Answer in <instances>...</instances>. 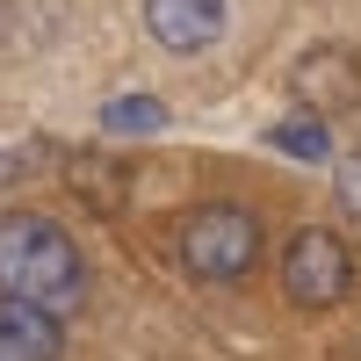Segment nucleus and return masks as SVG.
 I'll return each instance as SVG.
<instances>
[{
    "label": "nucleus",
    "instance_id": "obj_5",
    "mask_svg": "<svg viewBox=\"0 0 361 361\" xmlns=\"http://www.w3.org/2000/svg\"><path fill=\"white\" fill-rule=\"evenodd\" d=\"M224 0H145V29H152V37L166 44V51H209L224 37Z\"/></svg>",
    "mask_w": 361,
    "mask_h": 361
},
{
    "label": "nucleus",
    "instance_id": "obj_4",
    "mask_svg": "<svg viewBox=\"0 0 361 361\" xmlns=\"http://www.w3.org/2000/svg\"><path fill=\"white\" fill-rule=\"evenodd\" d=\"M289 87H296V102H304L311 123H325V116H347V109H361V58L340 51V44H318V51L296 58Z\"/></svg>",
    "mask_w": 361,
    "mask_h": 361
},
{
    "label": "nucleus",
    "instance_id": "obj_8",
    "mask_svg": "<svg viewBox=\"0 0 361 361\" xmlns=\"http://www.w3.org/2000/svg\"><path fill=\"white\" fill-rule=\"evenodd\" d=\"M267 145H282V152H296V159H325V152H333L325 123H311V116H289V123H275V130H267Z\"/></svg>",
    "mask_w": 361,
    "mask_h": 361
},
{
    "label": "nucleus",
    "instance_id": "obj_1",
    "mask_svg": "<svg viewBox=\"0 0 361 361\" xmlns=\"http://www.w3.org/2000/svg\"><path fill=\"white\" fill-rule=\"evenodd\" d=\"M0 296L44 311V318H66L87 296V260L58 217H44V209H8L0 217Z\"/></svg>",
    "mask_w": 361,
    "mask_h": 361
},
{
    "label": "nucleus",
    "instance_id": "obj_9",
    "mask_svg": "<svg viewBox=\"0 0 361 361\" xmlns=\"http://www.w3.org/2000/svg\"><path fill=\"white\" fill-rule=\"evenodd\" d=\"M340 202H347L354 217H361V152H354V159L340 166Z\"/></svg>",
    "mask_w": 361,
    "mask_h": 361
},
{
    "label": "nucleus",
    "instance_id": "obj_10",
    "mask_svg": "<svg viewBox=\"0 0 361 361\" xmlns=\"http://www.w3.org/2000/svg\"><path fill=\"white\" fill-rule=\"evenodd\" d=\"M15 44V0H0V51Z\"/></svg>",
    "mask_w": 361,
    "mask_h": 361
},
{
    "label": "nucleus",
    "instance_id": "obj_6",
    "mask_svg": "<svg viewBox=\"0 0 361 361\" xmlns=\"http://www.w3.org/2000/svg\"><path fill=\"white\" fill-rule=\"evenodd\" d=\"M58 354H66L58 318H44V311L0 296V361H58Z\"/></svg>",
    "mask_w": 361,
    "mask_h": 361
},
{
    "label": "nucleus",
    "instance_id": "obj_7",
    "mask_svg": "<svg viewBox=\"0 0 361 361\" xmlns=\"http://www.w3.org/2000/svg\"><path fill=\"white\" fill-rule=\"evenodd\" d=\"M102 130H109V137H152V130H166V102H152V94H123V102L102 109Z\"/></svg>",
    "mask_w": 361,
    "mask_h": 361
},
{
    "label": "nucleus",
    "instance_id": "obj_2",
    "mask_svg": "<svg viewBox=\"0 0 361 361\" xmlns=\"http://www.w3.org/2000/svg\"><path fill=\"white\" fill-rule=\"evenodd\" d=\"M173 253L195 282H246L260 267V217L238 209V202H202V209L180 217Z\"/></svg>",
    "mask_w": 361,
    "mask_h": 361
},
{
    "label": "nucleus",
    "instance_id": "obj_3",
    "mask_svg": "<svg viewBox=\"0 0 361 361\" xmlns=\"http://www.w3.org/2000/svg\"><path fill=\"white\" fill-rule=\"evenodd\" d=\"M282 289H289V304H340V296L354 289V246L340 231H325V224H304L282 246Z\"/></svg>",
    "mask_w": 361,
    "mask_h": 361
}]
</instances>
